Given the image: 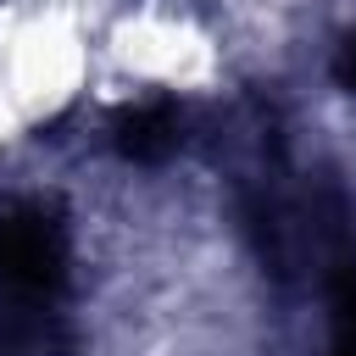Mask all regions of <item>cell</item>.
Wrapping results in <instances>:
<instances>
[{
	"label": "cell",
	"instance_id": "1",
	"mask_svg": "<svg viewBox=\"0 0 356 356\" xmlns=\"http://www.w3.org/2000/svg\"><path fill=\"white\" fill-rule=\"evenodd\" d=\"M72 312V234L44 200H0V317Z\"/></svg>",
	"mask_w": 356,
	"mask_h": 356
},
{
	"label": "cell",
	"instance_id": "2",
	"mask_svg": "<svg viewBox=\"0 0 356 356\" xmlns=\"http://www.w3.org/2000/svg\"><path fill=\"white\" fill-rule=\"evenodd\" d=\"M323 306H328L323 356H356V245L350 239H339L323 256Z\"/></svg>",
	"mask_w": 356,
	"mask_h": 356
},
{
	"label": "cell",
	"instance_id": "3",
	"mask_svg": "<svg viewBox=\"0 0 356 356\" xmlns=\"http://www.w3.org/2000/svg\"><path fill=\"white\" fill-rule=\"evenodd\" d=\"M117 145L128 161H167L178 145H184V111L172 100H156V106H139L122 128H117Z\"/></svg>",
	"mask_w": 356,
	"mask_h": 356
},
{
	"label": "cell",
	"instance_id": "4",
	"mask_svg": "<svg viewBox=\"0 0 356 356\" xmlns=\"http://www.w3.org/2000/svg\"><path fill=\"white\" fill-rule=\"evenodd\" d=\"M328 72H334V83H339L345 95H356V28H350V33H339V44H334V61H328Z\"/></svg>",
	"mask_w": 356,
	"mask_h": 356
}]
</instances>
